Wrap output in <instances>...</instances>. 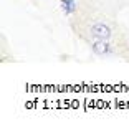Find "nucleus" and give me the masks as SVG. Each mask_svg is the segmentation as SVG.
Listing matches in <instances>:
<instances>
[{
	"label": "nucleus",
	"instance_id": "1",
	"mask_svg": "<svg viewBox=\"0 0 129 129\" xmlns=\"http://www.w3.org/2000/svg\"><path fill=\"white\" fill-rule=\"evenodd\" d=\"M88 35L93 40H111L113 38V28L106 22H94L88 28Z\"/></svg>",
	"mask_w": 129,
	"mask_h": 129
},
{
	"label": "nucleus",
	"instance_id": "2",
	"mask_svg": "<svg viewBox=\"0 0 129 129\" xmlns=\"http://www.w3.org/2000/svg\"><path fill=\"white\" fill-rule=\"evenodd\" d=\"M91 50L98 56H106V55L113 53V45L109 43V40H93Z\"/></svg>",
	"mask_w": 129,
	"mask_h": 129
},
{
	"label": "nucleus",
	"instance_id": "3",
	"mask_svg": "<svg viewBox=\"0 0 129 129\" xmlns=\"http://www.w3.org/2000/svg\"><path fill=\"white\" fill-rule=\"evenodd\" d=\"M61 5V10H63L64 15H73L76 12V0H61L60 2Z\"/></svg>",
	"mask_w": 129,
	"mask_h": 129
}]
</instances>
